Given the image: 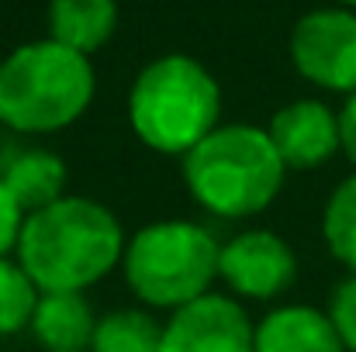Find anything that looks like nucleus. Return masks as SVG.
<instances>
[{
    "label": "nucleus",
    "instance_id": "obj_1",
    "mask_svg": "<svg viewBox=\"0 0 356 352\" xmlns=\"http://www.w3.org/2000/svg\"><path fill=\"white\" fill-rule=\"evenodd\" d=\"M124 242L111 208L94 197L66 194L56 204L24 215L14 259L38 294H87L121 266Z\"/></svg>",
    "mask_w": 356,
    "mask_h": 352
},
{
    "label": "nucleus",
    "instance_id": "obj_2",
    "mask_svg": "<svg viewBox=\"0 0 356 352\" xmlns=\"http://www.w3.org/2000/svg\"><path fill=\"white\" fill-rule=\"evenodd\" d=\"M287 166L273 149L266 128L218 124L204 142L184 156V183L197 208L215 218L263 215L284 190Z\"/></svg>",
    "mask_w": 356,
    "mask_h": 352
},
{
    "label": "nucleus",
    "instance_id": "obj_3",
    "mask_svg": "<svg viewBox=\"0 0 356 352\" xmlns=\"http://www.w3.org/2000/svg\"><path fill=\"white\" fill-rule=\"evenodd\" d=\"M97 94L90 56L52 38L17 45L0 59V124L17 135H52L87 115Z\"/></svg>",
    "mask_w": 356,
    "mask_h": 352
},
{
    "label": "nucleus",
    "instance_id": "obj_4",
    "mask_svg": "<svg viewBox=\"0 0 356 352\" xmlns=\"http://www.w3.org/2000/svg\"><path fill=\"white\" fill-rule=\"evenodd\" d=\"M128 124L145 149L184 159L222 124V87L194 56H159L128 90Z\"/></svg>",
    "mask_w": 356,
    "mask_h": 352
},
{
    "label": "nucleus",
    "instance_id": "obj_5",
    "mask_svg": "<svg viewBox=\"0 0 356 352\" xmlns=\"http://www.w3.org/2000/svg\"><path fill=\"white\" fill-rule=\"evenodd\" d=\"M222 242L197 221H152L124 242L121 269L128 290L156 311H180L211 294Z\"/></svg>",
    "mask_w": 356,
    "mask_h": 352
},
{
    "label": "nucleus",
    "instance_id": "obj_6",
    "mask_svg": "<svg viewBox=\"0 0 356 352\" xmlns=\"http://www.w3.org/2000/svg\"><path fill=\"white\" fill-rule=\"evenodd\" d=\"M294 69L332 94L356 90V14L346 7H322L305 14L291 31Z\"/></svg>",
    "mask_w": 356,
    "mask_h": 352
},
{
    "label": "nucleus",
    "instance_id": "obj_7",
    "mask_svg": "<svg viewBox=\"0 0 356 352\" xmlns=\"http://www.w3.org/2000/svg\"><path fill=\"white\" fill-rule=\"evenodd\" d=\"M218 280L236 301H273L294 287L298 255L284 235L270 228H249L222 245Z\"/></svg>",
    "mask_w": 356,
    "mask_h": 352
},
{
    "label": "nucleus",
    "instance_id": "obj_8",
    "mask_svg": "<svg viewBox=\"0 0 356 352\" xmlns=\"http://www.w3.org/2000/svg\"><path fill=\"white\" fill-rule=\"evenodd\" d=\"M256 325L232 294H204L173 311L159 352H252Z\"/></svg>",
    "mask_w": 356,
    "mask_h": 352
},
{
    "label": "nucleus",
    "instance_id": "obj_9",
    "mask_svg": "<svg viewBox=\"0 0 356 352\" xmlns=\"http://www.w3.org/2000/svg\"><path fill=\"white\" fill-rule=\"evenodd\" d=\"M266 135H270V142L280 152L287 169H318L336 152H343L339 115L329 104L312 101V97L284 104L270 117Z\"/></svg>",
    "mask_w": 356,
    "mask_h": 352
},
{
    "label": "nucleus",
    "instance_id": "obj_10",
    "mask_svg": "<svg viewBox=\"0 0 356 352\" xmlns=\"http://www.w3.org/2000/svg\"><path fill=\"white\" fill-rule=\"evenodd\" d=\"M252 352H346L325 311L280 304L256 321Z\"/></svg>",
    "mask_w": 356,
    "mask_h": 352
},
{
    "label": "nucleus",
    "instance_id": "obj_11",
    "mask_svg": "<svg viewBox=\"0 0 356 352\" xmlns=\"http://www.w3.org/2000/svg\"><path fill=\"white\" fill-rule=\"evenodd\" d=\"M97 315L87 294H42L31 315V339L45 352H90Z\"/></svg>",
    "mask_w": 356,
    "mask_h": 352
},
{
    "label": "nucleus",
    "instance_id": "obj_12",
    "mask_svg": "<svg viewBox=\"0 0 356 352\" xmlns=\"http://www.w3.org/2000/svg\"><path fill=\"white\" fill-rule=\"evenodd\" d=\"M0 180L7 183L10 197L24 215H35L59 197H66V162L49 149H24L14 152L0 166Z\"/></svg>",
    "mask_w": 356,
    "mask_h": 352
},
{
    "label": "nucleus",
    "instance_id": "obj_13",
    "mask_svg": "<svg viewBox=\"0 0 356 352\" xmlns=\"http://www.w3.org/2000/svg\"><path fill=\"white\" fill-rule=\"evenodd\" d=\"M118 28V0H49V38L94 56Z\"/></svg>",
    "mask_w": 356,
    "mask_h": 352
},
{
    "label": "nucleus",
    "instance_id": "obj_14",
    "mask_svg": "<svg viewBox=\"0 0 356 352\" xmlns=\"http://www.w3.org/2000/svg\"><path fill=\"white\" fill-rule=\"evenodd\" d=\"M163 321H156L142 308H121L97 318L90 352H159Z\"/></svg>",
    "mask_w": 356,
    "mask_h": 352
},
{
    "label": "nucleus",
    "instance_id": "obj_15",
    "mask_svg": "<svg viewBox=\"0 0 356 352\" xmlns=\"http://www.w3.org/2000/svg\"><path fill=\"white\" fill-rule=\"evenodd\" d=\"M322 235L329 252L356 273V173L346 176L332 197L325 201V215H322Z\"/></svg>",
    "mask_w": 356,
    "mask_h": 352
},
{
    "label": "nucleus",
    "instance_id": "obj_16",
    "mask_svg": "<svg viewBox=\"0 0 356 352\" xmlns=\"http://www.w3.org/2000/svg\"><path fill=\"white\" fill-rule=\"evenodd\" d=\"M38 297L42 294L31 283V276L21 269V262L3 255L0 259V339L28 332Z\"/></svg>",
    "mask_w": 356,
    "mask_h": 352
},
{
    "label": "nucleus",
    "instance_id": "obj_17",
    "mask_svg": "<svg viewBox=\"0 0 356 352\" xmlns=\"http://www.w3.org/2000/svg\"><path fill=\"white\" fill-rule=\"evenodd\" d=\"M329 321L346 352H356V273H350L329 297Z\"/></svg>",
    "mask_w": 356,
    "mask_h": 352
},
{
    "label": "nucleus",
    "instance_id": "obj_18",
    "mask_svg": "<svg viewBox=\"0 0 356 352\" xmlns=\"http://www.w3.org/2000/svg\"><path fill=\"white\" fill-rule=\"evenodd\" d=\"M21 225H24V211L17 208V201H14L10 190H7V183L0 180V259L17 249Z\"/></svg>",
    "mask_w": 356,
    "mask_h": 352
},
{
    "label": "nucleus",
    "instance_id": "obj_19",
    "mask_svg": "<svg viewBox=\"0 0 356 352\" xmlns=\"http://www.w3.org/2000/svg\"><path fill=\"white\" fill-rule=\"evenodd\" d=\"M339 142H343L346 159L356 166V90L346 97V104L339 111Z\"/></svg>",
    "mask_w": 356,
    "mask_h": 352
},
{
    "label": "nucleus",
    "instance_id": "obj_20",
    "mask_svg": "<svg viewBox=\"0 0 356 352\" xmlns=\"http://www.w3.org/2000/svg\"><path fill=\"white\" fill-rule=\"evenodd\" d=\"M339 3H346V7H356V0H339Z\"/></svg>",
    "mask_w": 356,
    "mask_h": 352
}]
</instances>
